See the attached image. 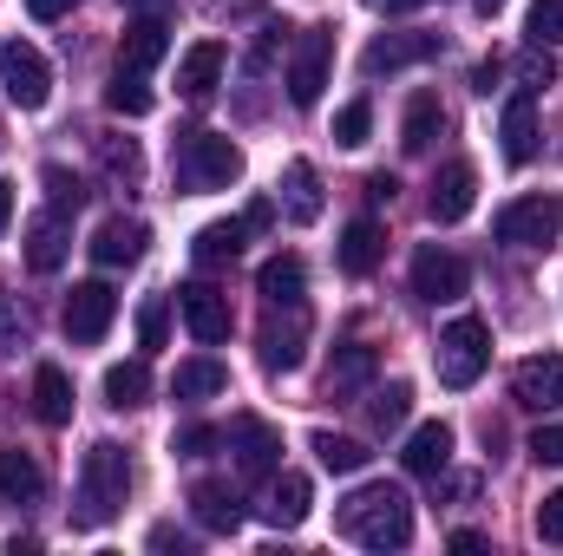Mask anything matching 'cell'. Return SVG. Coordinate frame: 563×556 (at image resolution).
<instances>
[{
	"label": "cell",
	"instance_id": "14",
	"mask_svg": "<svg viewBox=\"0 0 563 556\" xmlns=\"http://www.w3.org/2000/svg\"><path fill=\"white\" fill-rule=\"evenodd\" d=\"M439 53V33H380L367 53H361V73L380 79V73H400V66H420Z\"/></svg>",
	"mask_w": 563,
	"mask_h": 556
},
{
	"label": "cell",
	"instance_id": "8",
	"mask_svg": "<svg viewBox=\"0 0 563 556\" xmlns=\"http://www.w3.org/2000/svg\"><path fill=\"white\" fill-rule=\"evenodd\" d=\"M112 314H119V294H112V281H79L73 294H66V341L73 347H99L106 334H112Z\"/></svg>",
	"mask_w": 563,
	"mask_h": 556
},
{
	"label": "cell",
	"instance_id": "23",
	"mask_svg": "<svg viewBox=\"0 0 563 556\" xmlns=\"http://www.w3.org/2000/svg\"><path fill=\"white\" fill-rule=\"evenodd\" d=\"M400 465H407L413 478H439V471L452 465V425H445V419H426V425H413V432H407Z\"/></svg>",
	"mask_w": 563,
	"mask_h": 556
},
{
	"label": "cell",
	"instance_id": "12",
	"mask_svg": "<svg viewBox=\"0 0 563 556\" xmlns=\"http://www.w3.org/2000/svg\"><path fill=\"white\" fill-rule=\"evenodd\" d=\"M472 197H478V170L465 157H452V164H439V177L426 190V210H432V223H465Z\"/></svg>",
	"mask_w": 563,
	"mask_h": 556
},
{
	"label": "cell",
	"instance_id": "26",
	"mask_svg": "<svg viewBox=\"0 0 563 556\" xmlns=\"http://www.w3.org/2000/svg\"><path fill=\"white\" fill-rule=\"evenodd\" d=\"M374 367H380V354H374L367 341H347V347H334V367H328V400H347V393H361V387L374 380Z\"/></svg>",
	"mask_w": 563,
	"mask_h": 556
},
{
	"label": "cell",
	"instance_id": "36",
	"mask_svg": "<svg viewBox=\"0 0 563 556\" xmlns=\"http://www.w3.org/2000/svg\"><path fill=\"white\" fill-rule=\"evenodd\" d=\"M407 413H413V387H407V380L380 387V393H374V407H367L374 432H400V425H407Z\"/></svg>",
	"mask_w": 563,
	"mask_h": 556
},
{
	"label": "cell",
	"instance_id": "22",
	"mask_svg": "<svg viewBox=\"0 0 563 556\" xmlns=\"http://www.w3.org/2000/svg\"><path fill=\"white\" fill-rule=\"evenodd\" d=\"M223 66H230L223 40H197V46L177 59V92H184V99H210V92L223 86Z\"/></svg>",
	"mask_w": 563,
	"mask_h": 556
},
{
	"label": "cell",
	"instance_id": "7",
	"mask_svg": "<svg viewBox=\"0 0 563 556\" xmlns=\"http://www.w3.org/2000/svg\"><path fill=\"white\" fill-rule=\"evenodd\" d=\"M0 86H7V99H13L20 112H40V105L53 99V66H46V53H40L33 40H7V46H0Z\"/></svg>",
	"mask_w": 563,
	"mask_h": 556
},
{
	"label": "cell",
	"instance_id": "6",
	"mask_svg": "<svg viewBox=\"0 0 563 556\" xmlns=\"http://www.w3.org/2000/svg\"><path fill=\"white\" fill-rule=\"evenodd\" d=\"M328 66H334V26H308L288 53V105L308 112L321 105V86H328Z\"/></svg>",
	"mask_w": 563,
	"mask_h": 556
},
{
	"label": "cell",
	"instance_id": "18",
	"mask_svg": "<svg viewBox=\"0 0 563 556\" xmlns=\"http://www.w3.org/2000/svg\"><path fill=\"white\" fill-rule=\"evenodd\" d=\"M144 243H151V230H144L139 216H112L92 236V263L99 269H132V263H144Z\"/></svg>",
	"mask_w": 563,
	"mask_h": 556
},
{
	"label": "cell",
	"instance_id": "3",
	"mask_svg": "<svg viewBox=\"0 0 563 556\" xmlns=\"http://www.w3.org/2000/svg\"><path fill=\"white\" fill-rule=\"evenodd\" d=\"M243 177V151L223 132H184L177 144V184L184 190H230Z\"/></svg>",
	"mask_w": 563,
	"mask_h": 556
},
{
	"label": "cell",
	"instance_id": "4",
	"mask_svg": "<svg viewBox=\"0 0 563 556\" xmlns=\"http://www.w3.org/2000/svg\"><path fill=\"white\" fill-rule=\"evenodd\" d=\"M485 367H492V327H485L478 314H459V321L439 334V380H445L452 393H465V387L485 380Z\"/></svg>",
	"mask_w": 563,
	"mask_h": 556
},
{
	"label": "cell",
	"instance_id": "53",
	"mask_svg": "<svg viewBox=\"0 0 563 556\" xmlns=\"http://www.w3.org/2000/svg\"><path fill=\"white\" fill-rule=\"evenodd\" d=\"M472 7H478V13H498V7H505V0H472Z\"/></svg>",
	"mask_w": 563,
	"mask_h": 556
},
{
	"label": "cell",
	"instance_id": "19",
	"mask_svg": "<svg viewBox=\"0 0 563 556\" xmlns=\"http://www.w3.org/2000/svg\"><path fill=\"white\" fill-rule=\"evenodd\" d=\"M380 256H387V230L374 223V216H354L347 230H341V249H334V263H341V276H374L380 269Z\"/></svg>",
	"mask_w": 563,
	"mask_h": 556
},
{
	"label": "cell",
	"instance_id": "15",
	"mask_svg": "<svg viewBox=\"0 0 563 556\" xmlns=\"http://www.w3.org/2000/svg\"><path fill=\"white\" fill-rule=\"evenodd\" d=\"M190 518H197L210 537H236V531H243V498H236L230 485H217V478H197V485H190Z\"/></svg>",
	"mask_w": 563,
	"mask_h": 556
},
{
	"label": "cell",
	"instance_id": "45",
	"mask_svg": "<svg viewBox=\"0 0 563 556\" xmlns=\"http://www.w3.org/2000/svg\"><path fill=\"white\" fill-rule=\"evenodd\" d=\"M538 537H544V544H563V491H551V498L538 504Z\"/></svg>",
	"mask_w": 563,
	"mask_h": 556
},
{
	"label": "cell",
	"instance_id": "27",
	"mask_svg": "<svg viewBox=\"0 0 563 556\" xmlns=\"http://www.w3.org/2000/svg\"><path fill=\"white\" fill-rule=\"evenodd\" d=\"M301 288H308L301 256H269V263L256 269V294H263L269 308H301Z\"/></svg>",
	"mask_w": 563,
	"mask_h": 556
},
{
	"label": "cell",
	"instance_id": "35",
	"mask_svg": "<svg viewBox=\"0 0 563 556\" xmlns=\"http://www.w3.org/2000/svg\"><path fill=\"white\" fill-rule=\"evenodd\" d=\"M106 105H112L119 119H144V112L157 105V92L144 86V73H112V86H106Z\"/></svg>",
	"mask_w": 563,
	"mask_h": 556
},
{
	"label": "cell",
	"instance_id": "37",
	"mask_svg": "<svg viewBox=\"0 0 563 556\" xmlns=\"http://www.w3.org/2000/svg\"><path fill=\"white\" fill-rule=\"evenodd\" d=\"M525 33H531V46H563V0H531Z\"/></svg>",
	"mask_w": 563,
	"mask_h": 556
},
{
	"label": "cell",
	"instance_id": "24",
	"mask_svg": "<svg viewBox=\"0 0 563 556\" xmlns=\"http://www.w3.org/2000/svg\"><path fill=\"white\" fill-rule=\"evenodd\" d=\"M308 504H314V485L301 471H282L276 485H269V498H263V524L269 531H295L308 518Z\"/></svg>",
	"mask_w": 563,
	"mask_h": 556
},
{
	"label": "cell",
	"instance_id": "41",
	"mask_svg": "<svg viewBox=\"0 0 563 556\" xmlns=\"http://www.w3.org/2000/svg\"><path fill=\"white\" fill-rule=\"evenodd\" d=\"M217 445H223V432H217V425H184V432L170 438V452H177V458H210Z\"/></svg>",
	"mask_w": 563,
	"mask_h": 556
},
{
	"label": "cell",
	"instance_id": "25",
	"mask_svg": "<svg viewBox=\"0 0 563 556\" xmlns=\"http://www.w3.org/2000/svg\"><path fill=\"white\" fill-rule=\"evenodd\" d=\"M321 177H314V164L308 157H295L288 170H282V210H288V223H321Z\"/></svg>",
	"mask_w": 563,
	"mask_h": 556
},
{
	"label": "cell",
	"instance_id": "13",
	"mask_svg": "<svg viewBox=\"0 0 563 556\" xmlns=\"http://www.w3.org/2000/svg\"><path fill=\"white\" fill-rule=\"evenodd\" d=\"M511 393H518V407H531V413H558L563 407V354L525 360V367L511 374Z\"/></svg>",
	"mask_w": 563,
	"mask_h": 556
},
{
	"label": "cell",
	"instance_id": "52",
	"mask_svg": "<svg viewBox=\"0 0 563 556\" xmlns=\"http://www.w3.org/2000/svg\"><path fill=\"white\" fill-rule=\"evenodd\" d=\"M119 7H144V13H164V0H119Z\"/></svg>",
	"mask_w": 563,
	"mask_h": 556
},
{
	"label": "cell",
	"instance_id": "44",
	"mask_svg": "<svg viewBox=\"0 0 563 556\" xmlns=\"http://www.w3.org/2000/svg\"><path fill=\"white\" fill-rule=\"evenodd\" d=\"M106 164H112V177H125V184H139V170H144L139 144H106Z\"/></svg>",
	"mask_w": 563,
	"mask_h": 556
},
{
	"label": "cell",
	"instance_id": "2",
	"mask_svg": "<svg viewBox=\"0 0 563 556\" xmlns=\"http://www.w3.org/2000/svg\"><path fill=\"white\" fill-rule=\"evenodd\" d=\"M125 498H132V458H125V445L99 438V445L79 458V498H73V524L99 531V524H112V518L125 511Z\"/></svg>",
	"mask_w": 563,
	"mask_h": 556
},
{
	"label": "cell",
	"instance_id": "31",
	"mask_svg": "<svg viewBox=\"0 0 563 556\" xmlns=\"http://www.w3.org/2000/svg\"><path fill=\"white\" fill-rule=\"evenodd\" d=\"M439 132H445V105H439V92H413V99H407V119H400V144L420 157V151H432Z\"/></svg>",
	"mask_w": 563,
	"mask_h": 556
},
{
	"label": "cell",
	"instance_id": "29",
	"mask_svg": "<svg viewBox=\"0 0 563 556\" xmlns=\"http://www.w3.org/2000/svg\"><path fill=\"white\" fill-rule=\"evenodd\" d=\"M243 236H250V223H203L197 230V243H190V256H197V269H223V263H236L243 256Z\"/></svg>",
	"mask_w": 563,
	"mask_h": 556
},
{
	"label": "cell",
	"instance_id": "34",
	"mask_svg": "<svg viewBox=\"0 0 563 556\" xmlns=\"http://www.w3.org/2000/svg\"><path fill=\"white\" fill-rule=\"evenodd\" d=\"M308 452H314L328 471H341V478L367 465V445H361V438H341V432H314V438H308Z\"/></svg>",
	"mask_w": 563,
	"mask_h": 556
},
{
	"label": "cell",
	"instance_id": "50",
	"mask_svg": "<svg viewBox=\"0 0 563 556\" xmlns=\"http://www.w3.org/2000/svg\"><path fill=\"white\" fill-rule=\"evenodd\" d=\"M243 223H250V230H269V223H276V210H269V203H250V216H243Z\"/></svg>",
	"mask_w": 563,
	"mask_h": 556
},
{
	"label": "cell",
	"instance_id": "46",
	"mask_svg": "<svg viewBox=\"0 0 563 556\" xmlns=\"http://www.w3.org/2000/svg\"><path fill=\"white\" fill-rule=\"evenodd\" d=\"M73 7H79V0H26V13H33V20H66Z\"/></svg>",
	"mask_w": 563,
	"mask_h": 556
},
{
	"label": "cell",
	"instance_id": "28",
	"mask_svg": "<svg viewBox=\"0 0 563 556\" xmlns=\"http://www.w3.org/2000/svg\"><path fill=\"white\" fill-rule=\"evenodd\" d=\"M46 491V471H40V458L33 452H0V504H33Z\"/></svg>",
	"mask_w": 563,
	"mask_h": 556
},
{
	"label": "cell",
	"instance_id": "5",
	"mask_svg": "<svg viewBox=\"0 0 563 556\" xmlns=\"http://www.w3.org/2000/svg\"><path fill=\"white\" fill-rule=\"evenodd\" d=\"M492 236H498L505 249H551V243L563 236V197H551V190H538V197H511V203L498 210Z\"/></svg>",
	"mask_w": 563,
	"mask_h": 556
},
{
	"label": "cell",
	"instance_id": "33",
	"mask_svg": "<svg viewBox=\"0 0 563 556\" xmlns=\"http://www.w3.org/2000/svg\"><path fill=\"white\" fill-rule=\"evenodd\" d=\"M33 413H40V425H66L73 419V380L59 367H40L33 374Z\"/></svg>",
	"mask_w": 563,
	"mask_h": 556
},
{
	"label": "cell",
	"instance_id": "48",
	"mask_svg": "<svg viewBox=\"0 0 563 556\" xmlns=\"http://www.w3.org/2000/svg\"><path fill=\"white\" fill-rule=\"evenodd\" d=\"M7 230H13V184L0 177V236H7Z\"/></svg>",
	"mask_w": 563,
	"mask_h": 556
},
{
	"label": "cell",
	"instance_id": "9",
	"mask_svg": "<svg viewBox=\"0 0 563 556\" xmlns=\"http://www.w3.org/2000/svg\"><path fill=\"white\" fill-rule=\"evenodd\" d=\"M223 445L236 452V471H243V478H276V465H282V432L269 425V419L236 413V419H230V432H223Z\"/></svg>",
	"mask_w": 563,
	"mask_h": 556
},
{
	"label": "cell",
	"instance_id": "10",
	"mask_svg": "<svg viewBox=\"0 0 563 556\" xmlns=\"http://www.w3.org/2000/svg\"><path fill=\"white\" fill-rule=\"evenodd\" d=\"M472 288V269H465V256H452V249H439V243H426L420 256H413V294L420 301H459Z\"/></svg>",
	"mask_w": 563,
	"mask_h": 556
},
{
	"label": "cell",
	"instance_id": "51",
	"mask_svg": "<svg viewBox=\"0 0 563 556\" xmlns=\"http://www.w3.org/2000/svg\"><path fill=\"white\" fill-rule=\"evenodd\" d=\"M374 13H407V7H426V0H367Z\"/></svg>",
	"mask_w": 563,
	"mask_h": 556
},
{
	"label": "cell",
	"instance_id": "42",
	"mask_svg": "<svg viewBox=\"0 0 563 556\" xmlns=\"http://www.w3.org/2000/svg\"><path fill=\"white\" fill-rule=\"evenodd\" d=\"M26 347V321H20V301L13 294H0V360L7 354H20Z\"/></svg>",
	"mask_w": 563,
	"mask_h": 556
},
{
	"label": "cell",
	"instance_id": "32",
	"mask_svg": "<svg viewBox=\"0 0 563 556\" xmlns=\"http://www.w3.org/2000/svg\"><path fill=\"white\" fill-rule=\"evenodd\" d=\"M144 400H151V367H144V360L106 367V407H112V413H139Z\"/></svg>",
	"mask_w": 563,
	"mask_h": 556
},
{
	"label": "cell",
	"instance_id": "43",
	"mask_svg": "<svg viewBox=\"0 0 563 556\" xmlns=\"http://www.w3.org/2000/svg\"><path fill=\"white\" fill-rule=\"evenodd\" d=\"M531 458L538 465H563V425H538L531 432Z\"/></svg>",
	"mask_w": 563,
	"mask_h": 556
},
{
	"label": "cell",
	"instance_id": "39",
	"mask_svg": "<svg viewBox=\"0 0 563 556\" xmlns=\"http://www.w3.org/2000/svg\"><path fill=\"white\" fill-rule=\"evenodd\" d=\"M40 184H46V203H53V210H66V216L86 203V184H79L73 170H59V164H46V170H40Z\"/></svg>",
	"mask_w": 563,
	"mask_h": 556
},
{
	"label": "cell",
	"instance_id": "47",
	"mask_svg": "<svg viewBox=\"0 0 563 556\" xmlns=\"http://www.w3.org/2000/svg\"><path fill=\"white\" fill-rule=\"evenodd\" d=\"M394 190H400V184H394L387 170H374V177H367V197H374V203H394Z\"/></svg>",
	"mask_w": 563,
	"mask_h": 556
},
{
	"label": "cell",
	"instance_id": "20",
	"mask_svg": "<svg viewBox=\"0 0 563 556\" xmlns=\"http://www.w3.org/2000/svg\"><path fill=\"white\" fill-rule=\"evenodd\" d=\"M164 53H170V26H164V13H144V20H132V26L119 33V73H151Z\"/></svg>",
	"mask_w": 563,
	"mask_h": 556
},
{
	"label": "cell",
	"instance_id": "30",
	"mask_svg": "<svg viewBox=\"0 0 563 556\" xmlns=\"http://www.w3.org/2000/svg\"><path fill=\"white\" fill-rule=\"evenodd\" d=\"M223 387H230V367H223V360H210V354L177 360V374H170V393H177V400H217Z\"/></svg>",
	"mask_w": 563,
	"mask_h": 556
},
{
	"label": "cell",
	"instance_id": "17",
	"mask_svg": "<svg viewBox=\"0 0 563 556\" xmlns=\"http://www.w3.org/2000/svg\"><path fill=\"white\" fill-rule=\"evenodd\" d=\"M66 249H73V223H66V210H46V216L26 223V269H33V276H53V269L66 263Z\"/></svg>",
	"mask_w": 563,
	"mask_h": 556
},
{
	"label": "cell",
	"instance_id": "38",
	"mask_svg": "<svg viewBox=\"0 0 563 556\" xmlns=\"http://www.w3.org/2000/svg\"><path fill=\"white\" fill-rule=\"evenodd\" d=\"M367 132H374V105H367V99H354V105H341V112H334V144L361 151Z\"/></svg>",
	"mask_w": 563,
	"mask_h": 556
},
{
	"label": "cell",
	"instance_id": "21",
	"mask_svg": "<svg viewBox=\"0 0 563 556\" xmlns=\"http://www.w3.org/2000/svg\"><path fill=\"white\" fill-rule=\"evenodd\" d=\"M308 360V308H288V321L263 327V367L269 374H295Z\"/></svg>",
	"mask_w": 563,
	"mask_h": 556
},
{
	"label": "cell",
	"instance_id": "49",
	"mask_svg": "<svg viewBox=\"0 0 563 556\" xmlns=\"http://www.w3.org/2000/svg\"><path fill=\"white\" fill-rule=\"evenodd\" d=\"M452 551L472 556V551H485V537H478V531H452Z\"/></svg>",
	"mask_w": 563,
	"mask_h": 556
},
{
	"label": "cell",
	"instance_id": "1",
	"mask_svg": "<svg viewBox=\"0 0 563 556\" xmlns=\"http://www.w3.org/2000/svg\"><path fill=\"white\" fill-rule=\"evenodd\" d=\"M334 531L361 551H407L413 544V498L400 485H361L354 498H341Z\"/></svg>",
	"mask_w": 563,
	"mask_h": 556
},
{
	"label": "cell",
	"instance_id": "16",
	"mask_svg": "<svg viewBox=\"0 0 563 556\" xmlns=\"http://www.w3.org/2000/svg\"><path fill=\"white\" fill-rule=\"evenodd\" d=\"M498 151H505V164H531V157H538V92H531V86L505 99Z\"/></svg>",
	"mask_w": 563,
	"mask_h": 556
},
{
	"label": "cell",
	"instance_id": "40",
	"mask_svg": "<svg viewBox=\"0 0 563 556\" xmlns=\"http://www.w3.org/2000/svg\"><path fill=\"white\" fill-rule=\"evenodd\" d=\"M139 341H144V347H164V341H170V294H144Z\"/></svg>",
	"mask_w": 563,
	"mask_h": 556
},
{
	"label": "cell",
	"instance_id": "11",
	"mask_svg": "<svg viewBox=\"0 0 563 556\" xmlns=\"http://www.w3.org/2000/svg\"><path fill=\"white\" fill-rule=\"evenodd\" d=\"M177 314H184V327L203 347H223L230 341V294H217L210 281H184L177 288Z\"/></svg>",
	"mask_w": 563,
	"mask_h": 556
}]
</instances>
